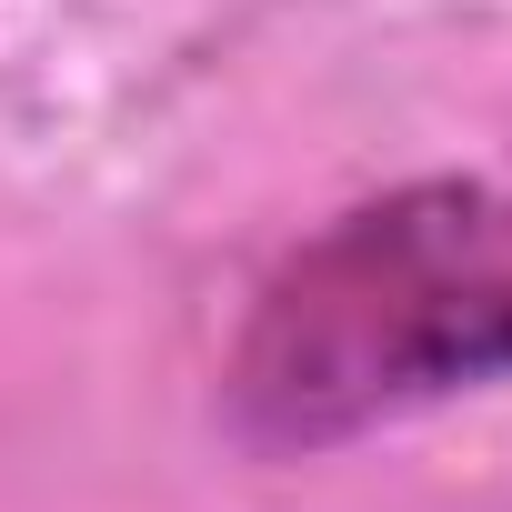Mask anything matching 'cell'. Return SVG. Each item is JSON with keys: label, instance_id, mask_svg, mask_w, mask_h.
Instances as JSON below:
<instances>
[{"label": "cell", "instance_id": "6da1fadb", "mask_svg": "<svg viewBox=\"0 0 512 512\" xmlns=\"http://www.w3.org/2000/svg\"><path fill=\"white\" fill-rule=\"evenodd\" d=\"M492 382H512V191L402 181L272 262L221 362V422L251 452H342Z\"/></svg>", "mask_w": 512, "mask_h": 512}]
</instances>
